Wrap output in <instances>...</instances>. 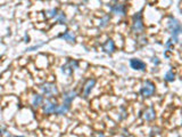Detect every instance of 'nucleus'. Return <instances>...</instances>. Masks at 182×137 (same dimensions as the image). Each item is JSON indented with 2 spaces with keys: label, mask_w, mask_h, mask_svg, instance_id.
<instances>
[{
  "label": "nucleus",
  "mask_w": 182,
  "mask_h": 137,
  "mask_svg": "<svg viewBox=\"0 0 182 137\" xmlns=\"http://www.w3.org/2000/svg\"><path fill=\"white\" fill-rule=\"evenodd\" d=\"M103 49L105 50L107 54H112L113 51H114V49H115V44H114V41H113L112 39L107 40L106 42L104 44Z\"/></svg>",
  "instance_id": "nucleus-9"
},
{
  "label": "nucleus",
  "mask_w": 182,
  "mask_h": 137,
  "mask_svg": "<svg viewBox=\"0 0 182 137\" xmlns=\"http://www.w3.org/2000/svg\"><path fill=\"white\" fill-rule=\"evenodd\" d=\"M174 78H175V74H174V72H173L172 70H170L169 72H166V74H165V80L166 81L172 82V81L174 80Z\"/></svg>",
  "instance_id": "nucleus-15"
},
{
  "label": "nucleus",
  "mask_w": 182,
  "mask_h": 137,
  "mask_svg": "<svg viewBox=\"0 0 182 137\" xmlns=\"http://www.w3.org/2000/svg\"><path fill=\"white\" fill-rule=\"evenodd\" d=\"M70 105H71V104L64 103L63 105H60V106H57L56 113L57 114H65L67 112V111L70 110Z\"/></svg>",
  "instance_id": "nucleus-13"
},
{
  "label": "nucleus",
  "mask_w": 182,
  "mask_h": 137,
  "mask_svg": "<svg viewBox=\"0 0 182 137\" xmlns=\"http://www.w3.org/2000/svg\"><path fill=\"white\" fill-rule=\"evenodd\" d=\"M108 21H109V17H108V16H105V17H104V20L101 21V24H100V27H105V25L107 24V22H108Z\"/></svg>",
  "instance_id": "nucleus-18"
},
{
  "label": "nucleus",
  "mask_w": 182,
  "mask_h": 137,
  "mask_svg": "<svg viewBox=\"0 0 182 137\" xmlns=\"http://www.w3.org/2000/svg\"><path fill=\"white\" fill-rule=\"evenodd\" d=\"M95 137H106V136H105L104 134H98L97 136H95Z\"/></svg>",
  "instance_id": "nucleus-19"
},
{
  "label": "nucleus",
  "mask_w": 182,
  "mask_h": 137,
  "mask_svg": "<svg viewBox=\"0 0 182 137\" xmlns=\"http://www.w3.org/2000/svg\"><path fill=\"white\" fill-rule=\"evenodd\" d=\"M167 27H169L171 33H172V39H173L172 42H175L176 44L178 40H179V34L181 32V25H180L179 21H176L173 17H170L169 22H167Z\"/></svg>",
  "instance_id": "nucleus-1"
},
{
  "label": "nucleus",
  "mask_w": 182,
  "mask_h": 137,
  "mask_svg": "<svg viewBox=\"0 0 182 137\" xmlns=\"http://www.w3.org/2000/svg\"><path fill=\"white\" fill-rule=\"evenodd\" d=\"M43 102V97L41 96V95H35L33 98V102H32V104H33L34 107H38L41 105V103Z\"/></svg>",
  "instance_id": "nucleus-14"
},
{
  "label": "nucleus",
  "mask_w": 182,
  "mask_h": 137,
  "mask_svg": "<svg viewBox=\"0 0 182 137\" xmlns=\"http://www.w3.org/2000/svg\"><path fill=\"white\" fill-rule=\"evenodd\" d=\"M56 110H57V104L53 103V102H50V100H47L46 104L43 105V111H44V113L46 114L55 113Z\"/></svg>",
  "instance_id": "nucleus-7"
},
{
  "label": "nucleus",
  "mask_w": 182,
  "mask_h": 137,
  "mask_svg": "<svg viewBox=\"0 0 182 137\" xmlns=\"http://www.w3.org/2000/svg\"><path fill=\"white\" fill-rule=\"evenodd\" d=\"M48 16L49 17H55V16H57V9H51V10H49L48 12Z\"/></svg>",
  "instance_id": "nucleus-17"
},
{
  "label": "nucleus",
  "mask_w": 182,
  "mask_h": 137,
  "mask_svg": "<svg viewBox=\"0 0 182 137\" xmlns=\"http://www.w3.org/2000/svg\"><path fill=\"white\" fill-rule=\"evenodd\" d=\"M76 97V93L75 91H67V93L64 94V103H66V104H71L73 102V100Z\"/></svg>",
  "instance_id": "nucleus-10"
},
{
  "label": "nucleus",
  "mask_w": 182,
  "mask_h": 137,
  "mask_svg": "<svg viewBox=\"0 0 182 137\" xmlns=\"http://www.w3.org/2000/svg\"><path fill=\"white\" fill-rule=\"evenodd\" d=\"M155 85L152 84V81H146L145 84L142 85V87L140 89V94L142 95L143 97H149L154 95L155 93Z\"/></svg>",
  "instance_id": "nucleus-2"
},
{
  "label": "nucleus",
  "mask_w": 182,
  "mask_h": 137,
  "mask_svg": "<svg viewBox=\"0 0 182 137\" xmlns=\"http://www.w3.org/2000/svg\"><path fill=\"white\" fill-rule=\"evenodd\" d=\"M95 85H96V80L95 79H89V80L86 81V85H84V89H83V97L84 98L89 96V94L91 93L92 88L95 87Z\"/></svg>",
  "instance_id": "nucleus-6"
},
{
  "label": "nucleus",
  "mask_w": 182,
  "mask_h": 137,
  "mask_svg": "<svg viewBox=\"0 0 182 137\" xmlns=\"http://www.w3.org/2000/svg\"><path fill=\"white\" fill-rule=\"evenodd\" d=\"M60 38L64 39V40L68 41V42H74V41H75V36L73 34V32H70V31H67V32H65L64 34H62Z\"/></svg>",
  "instance_id": "nucleus-12"
},
{
  "label": "nucleus",
  "mask_w": 182,
  "mask_h": 137,
  "mask_svg": "<svg viewBox=\"0 0 182 137\" xmlns=\"http://www.w3.org/2000/svg\"><path fill=\"white\" fill-rule=\"evenodd\" d=\"M130 65L134 70H140V71H146V63H143L141 60L138 58H132L130 61Z\"/></svg>",
  "instance_id": "nucleus-5"
},
{
  "label": "nucleus",
  "mask_w": 182,
  "mask_h": 137,
  "mask_svg": "<svg viewBox=\"0 0 182 137\" xmlns=\"http://www.w3.org/2000/svg\"><path fill=\"white\" fill-rule=\"evenodd\" d=\"M2 134V129H1V128H0V135Z\"/></svg>",
  "instance_id": "nucleus-21"
},
{
  "label": "nucleus",
  "mask_w": 182,
  "mask_h": 137,
  "mask_svg": "<svg viewBox=\"0 0 182 137\" xmlns=\"http://www.w3.org/2000/svg\"><path fill=\"white\" fill-rule=\"evenodd\" d=\"M110 10H112L114 14H116V15H125V13H126L125 6L122 5V3H117L115 6L110 7Z\"/></svg>",
  "instance_id": "nucleus-8"
},
{
  "label": "nucleus",
  "mask_w": 182,
  "mask_h": 137,
  "mask_svg": "<svg viewBox=\"0 0 182 137\" xmlns=\"http://www.w3.org/2000/svg\"><path fill=\"white\" fill-rule=\"evenodd\" d=\"M58 22H59V23H62V24L66 23V17H65V15H64L63 13H60L59 17H58Z\"/></svg>",
  "instance_id": "nucleus-16"
},
{
  "label": "nucleus",
  "mask_w": 182,
  "mask_h": 137,
  "mask_svg": "<svg viewBox=\"0 0 182 137\" xmlns=\"http://www.w3.org/2000/svg\"><path fill=\"white\" fill-rule=\"evenodd\" d=\"M16 137H24V136H16Z\"/></svg>",
  "instance_id": "nucleus-22"
},
{
  "label": "nucleus",
  "mask_w": 182,
  "mask_h": 137,
  "mask_svg": "<svg viewBox=\"0 0 182 137\" xmlns=\"http://www.w3.org/2000/svg\"><path fill=\"white\" fill-rule=\"evenodd\" d=\"M132 30L136 33H140L143 31V23H142V17L141 14L138 13L133 17V23H132Z\"/></svg>",
  "instance_id": "nucleus-3"
},
{
  "label": "nucleus",
  "mask_w": 182,
  "mask_h": 137,
  "mask_svg": "<svg viewBox=\"0 0 182 137\" xmlns=\"http://www.w3.org/2000/svg\"><path fill=\"white\" fill-rule=\"evenodd\" d=\"M156 117L155 114V110L152 109V107H150V109H148V110L145 111V113H143V118H145L147 121H152L154 120Z\"/></svg>",
  "instance_id": "nucleus-11"
},
{
  "label": "nucleus",
  "mask_w": 182,
  "mask_h": 137,
  "mask_svg": "<svg viewBox=\"0 0 182 137\" xmlns=\"http://www.w3.org/2000/svg\"><path fill=\"white\" fill-rule=\"evenodd\" d=\"M41 91H42L43 94H44L46 96H48V97H53V95H55V94L58 93V91H57L56 86H55V85H53V84L43 85L42 87H41Z\"/></svg>",
  "instance_id": "nucleus-4"
},
{
  "label": "nucleus",
  "mask_w": 182,
  "mask_h": 137,
  "mask_svg": "<svg viewBox=\"0 0 182 137\" xmlns=\"http://www.w3.org/2000/svg\"><path fill=\"white\" fill-rule=\"evenodd\" d=\"M154 63L158 64L159 63V62H158V58H154Z\"/></svg>",
  "instance_id": "nucleus-20"
}]
</instances>
